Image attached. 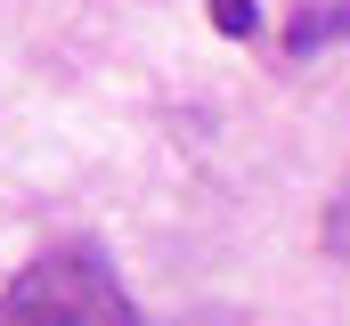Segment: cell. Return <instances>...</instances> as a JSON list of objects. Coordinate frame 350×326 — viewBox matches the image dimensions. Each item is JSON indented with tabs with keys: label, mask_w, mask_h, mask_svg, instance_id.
<instances>
[{
	"label": "cell",
	"mask_w": 350,
	"mask_h": 326,
	"mask_svg": "<svg viewBox=\"0 0 350 326\" xmlns=\"http://www.w3.org/2000/svg\"><path fill=\"white\" fill-rule=\"evenodd\" d=\"M350 41V0H310L285 16V49L293 58H318V49H342Z\"/></svg>",
	"instance_id": "7a4b0ae2"
},
{
	"label": "cell",
	"mask_w": 350,
	"mask_h": 326,
	"mask_svg": "<svg viewBox=\"0 0 350 326\" xmlns=\"http://www.w3.org/2000/svg\"><path fill=\"white\" fill-rule=\"evenodd\" d=\"M204 8H212V25H220L228 41H253V33H261V8H253V0H204Z\"/></svg>",
	"instance_id": "3957f363"
},
{
	"label": "cell",
	"mask_w": 350,
	"mask_h": 326,
	"mask_svg": "<svg viewBox=\"0 0 350 326\" xmlns=\"http://www.w3.org/2000/svg\"><path fill=\"white\" fill-rule=\"evenodd\" d=\"M0 326H147V318L98 244H57V253H33L0 286Z\"/></svg>",
	"instance_id": "6da1fadb"
}]
</instances>
